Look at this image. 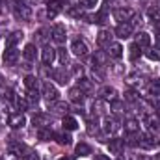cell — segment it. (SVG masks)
<instances>
[{
  "mask_svg": "<svg viewBox=\"0 0 160 160\" xmlns=\"http://www.w3.org/2000/svg\"><path fill=\"white\" fill-rule=\"evenodd\" d=\"M75 151H77V155H78V157H88V155H91V147H89L88 143H84V142H80Z\"/></svg>",
  "mask_w": 160,
  "mask_h": 160,
  "instance_id": "1f68e13d",
  "label": "cell"
},
{
  "mask_svg": "<svg viewBox=\"0 0 160 160\" xmlns=\"http://www.w3.org/2000/svg\"><path fill=\"white\" fill-rule=\"evenodd\" d=\"M114 17H116V21H119V22H128V21L134 17V9H132V8H118V9L114 11Z\"/></svg>",
  "mask_w": 160,
  "mask_h": 160,
  "instance_id": "277c9868",
  "label": "cell"
},
{
  "mask_svg": "<svg viewBox=\"0 0 160 160\" xmlns=\"http://www.w3.org/2000/svg\"><path fill=\"white\" fill-rule=\"evenodd\" d=\"M123 108H125V104H123V101H119V99H114L112 104H110V110H114V114H121Z\"/></svg>",
  "mask_w": 160,
  "mask_h": 160,
  "instance_id": "8d00e7d4",
  "label": "cell"
},
{
  "mask_svg": "<svg viewBox=\"0 0 160 160\" xmlns=\"http://www.w3.org/2000/svg\"><path fill=\"white\" fill-rule=\"evenodd\" d=\"M58 160H73V158H69V157H62V158H58Z\"/></svg>",
  "mask_w": 160,
  "mask_h": 160,
  "instance_id": "f5cc1de1",
  "label": "cell"
},
{
  "mask_svg": "<svg viewBox=\"0 0 160 160\" xmlns=\"http://www.w3.org/2000/svg\"><path fill=\"white\" fill-rule=\"evenodd\" d=\"M82 71H84V69H82V65H80V63H73V65H71V73H73L75 77H80V75H82Z\"/></svg>",
  "mask_w": 160,
  "mask_h": 160,
  "instance_id": "7dc6e473",
  "label": "cell"
},
{
  "mask_svg": "<svg viewBox=\"0 0 160 160\" xmlns=\"http://www.w3.org/2000/svg\"><path fill=\"white\" fill-rule=\"evenodd\" d=\"M26 99H28V102H30V104H38V101H39V95H38V91H28Z\"/></svg>",
  "mask_w": 160,
  "mask_h": 160,
  "instance_id": "7bdbcfd3",
  "label": "cell"
},
{
  "mask_svg": "<svg viewBox=\"0 0 160 160\" xmlns=\"http://www.w3.org/2000/svg\"><path fill=\"white\" fill-rule=\"evenodd\" d=\"M15 17L17 19H21V21H30L32 19V9H30V6H26L24 2L22 4H15Z\"/></svg>",
  "mask_w": 160,
  "mask_h": 160,
  "instance_id": "7a4b0ae2",
  "label": "cell"
},
{
  "mask_svg": "<svg viewBox=\"0 0 160 160\" xmlns=\"http://www.w3.org/2000/svg\"><path fill=\"white\" fill-rule=\"evenodd\" d=\"M106 52H108V56L119 60L121 56H123V47H121L119 43H114V41H112V43L108 45V50H106Z\"/></svg>",
  "mask_w": 160,
  "mask_h": 160,
  "instance_id": "44dd1931",
  "label": "cell"
},
{
  "mask_svg": "<svg viewBox=\"0 0 160 160\" xmlns=\"http://www.w3.org/2000/svg\"><path fill=\"white\" fill-rule=\"evenodd\" d=\"M19 62V50L13 47V48H8L6 52H4V63L6 65H15Z\"/></svg>",
  "mask_w": 160,
  "mask_h": 160,
  "instance_id": "5bb4252c",
  "label": "cell"
},
{
  "mask_svg": "<svg viewBox=\"0 0 160 160\" xmlns=\"http://www.w3.org/2000/svg\"><path fill=\"white\" fill-rule=\"evenodd\" d=\"M91 110H93V114H95V116L104 114V101H102V99L95 101V102H93V106H91Z\"/></svg>",
  "mask_w": 160,
  "mask_h": 160,
  "instance_id": "836d02e7",
  "label": "cell"
},
{
  "mask_svg": "<svg viewBox=\"0 0 160 160\" xmlns=\"http://www.w3.org/2000/svg\"><path fill=\"white\" fill-rule=\"evenodd\" d=\"M54 60H56V50H54L52 47H45L43 52H41V62H43V65H52Z\"/></svg>",
  "mask_w": 160,
  "mask_h": 160,
  "instance_id": "9c48e42d",
  "label": "cell"
},
{
  "mask_svg": "<svg viewBox=\"0 0 160 160\" xmlns=\"http://www.w3.org/2000/svg\"><path fill=\"white\" fill-rule=\"evenodd\" d=\"M38 138L43 140V142H48V140L54 138V132L50 130V127H41L39 130H38Z\"/></svg>",
  "mask_w": 160,
  "mask_h": 160,
  "instance_id": "4316f807",
  "label": "cell"
},
{
  "mask_svg": "<svg viewBox=\"0 0 160 160\" xmlns=\"http://www.w3.org/2000/svg\"><path fill=\"white\" fill-rule=\"evenodd\" d=\"M125 132H127V134H132V136L138 134V132H140V123L136 119H127L125 121Z\"/></svg>",
  "mask_w": 160,
  "mask_h": 160,
  "instance_id": "603a6c76",
  "label": "cell"
},
{
  "mask_svg": "<svg viewBox=\"0 0 160 160\" xmlns=\"http://www.w3.org/2000/svg\"><path fill=\"white\" fill-rule=\"evenodd\" d=\"M91 73H93V78H95V82H102V80H104L102 67H93V69H91Z\"/></svg>",
  "mask_w": 160,
  "mask_h": 160,
  "instance_id": "ab89813d",
  "label": "cell"
},
{
  "mask_svg": "<svg viewBox=\"0 0 160 160\" xmlns=\"http://www.w3.org/2000/svg\"><path fill=\"white\" fill-rule=\"evenodd\" d=\"M108 62V52L106 50H97L93 54V67H104Z\"/></svg>",
  "mask_w": 160,
  "mask_h": 160,
  "instance_id": "9a60e30c",
  "label": "cell"
},
{
  "mask_svg": "<svg viewBox=\"0 0 160 160\" xmlns=\"http://www.w3.org/2000/svg\"><path fill=\"white\" fill-rule=\"evenodd\" d=\"M102 128H104V132H106V134H114V132L119 128V121L116 119V118L106 116V118L102 119Z\"/></svg>",
  "mask_w": 160,
  "mask_h": 160,
  "instance_id": "ba28073f",
  "label": "cell"
},
{
  "mask_svg": "<svg viewBox=\"0 0 160 160\" xmlns=\"http://www.w3.org/2000/svg\"><path fill=\"white\" fill-rule=\"evenodd\" d=\"M52 110H54V112H58V114H67L69 104H67V102H63V101H54V102H52Z\"/></svg>",
  "mask_w": 160,
  "mask_h": 160,
  "instance_id": "f546056e",
  "label": "cell"
},
{
  "mask_svg": "<svg viewBox=\"0 0 160 160\" xmlns=\"http://www.w3.org/2000/svg\"><path fill=\"white\" fill-rule=\"evenodd\" d=\"M145 54L149 60H160V48H149Z\"/></svg>",
  "mask_w": 160,
  "mask_h": 160,
  "instance_id": "b9f144b4",
  "label": "cell"
},
{
  "mask_svg": "<svg viewBox=\"0 0 160 160\" xmlns=\"http://www.w3.org/2000/svg\"><path fill=\"white\" fill-rule=\"evenodd\" d=\"M54 138H56V142L60 143V145H71V134H69V130L67 132H60V134H54Z\"/></svg>",
  "mask_w": 160,
  "mask_h": 160,
  "instance_id": "f1b7e54d",
  "label": "cell"
},
{
  "mask_svg": "<svg viewBox=\"0 0 160 160\" xmlns=\"http://www.w3.org/2000/svg\"><path fill=\"white\" fill-rule=\"evenodd\" d=\"M138 145H140L142 149H151V147H155V138H153V134H151V132H142V134H140V140H138Z\"/></svg>",
  "mask_w": 160,
  "mask_h": 160,
  "instance_id": "30bf717a",
  "label": "cell"
},
{
  "mask_svg": "<svg viewBox=\"0 0 160 160\" xmlns=\"http://www.w3.org/2000/svg\"><path fill=\"white\" fill-rule=\"evenodd\" d=\"M97 128H99L97 116H95V119H93V118H89V119H88V132H89V134H95V132H97Z\"/></svg>",
  "mask_w": 160,
  "mask_h": 160,
  "instance_id": "74e56055",
  "label": "cell"
},
{
  "mask_svg": "<svg viewBox=\"0 0 160 160\" xmlns=\"http://www.w3.org/2000/svg\"><path fill=\"white\" fill-rule=\"evenodd\" d=\"M136 45L140 48H149L151 47V36L147 32H138L136 34Z\"/></svg>",
  "mask_w": 160,
  "mask_h": 160,
  "instance_id": "ac0fdd59",
  "label": "cell"
},
{
  "mask_svg": "<svg viewBox=\"0 0 160 160\" xmlns=\"http://www.w3.org/2000/svg\"><path fill=\"white\" fill-rule=\"evenodd\" d=\"M118 160H128L127 157H121V155H118Z\"/></svg>",
  "mask_w": 160,
  "mask_h": 160,
  "instance_id": "816d5d0a",
  "label": "cell"
},
{
  "mask_svg": "<svg viewBox=\"0 0 160 160\" xmlns=\"http://www.w3.org/2000/svg\"><path fill=\"white\" fill-rule=\"evenodd\" d=\"M50 38L56 41V43H63L65 38H67V32H65V26L63 24H54L52 26V30H50Z\"/></svg>",
  "mask_w": 160,
  "mask_h": 160,
  "instance_id": "5b68a950",
  "label": "cell"
},
{
  "mask_svg": "<svg viewBox=\"0 0 160 160\" xmlns=\"http://www.w3.org/2000/svg\"><path fill=\"white\" fill-rule=\"evenodd\" d=\"M69 99H71V102L82 106L84 101H86V93H84L80 88H73V89H69Z\"/></svg>",
  "mask_w": 160,
  "mask_h": 160,
  "instance_id": "8fae6325",
  "label": "cell"
},
{
  "mask_svg": "<svg viewBox=\"0 0 160 160\" xmlns=\"http://www.w3.org/2000/svg\"><path fill=\"white\" fill-rule=\"evenodd\" d=\"M22 160H39V155H38L36 151H32V149H28V151H26V155L22 157Z\"/></svg>",
  "mask_w": 160,
  "mask_h": 160,
  "instance_id": "ee69618b",
  "label": "cell"
},
{
  "mask_svg": "<svg viewBox=\"0 0 160 160\" xmlns=\"http://www.w3.org/2000/svg\"><path fill=\"white\" fill-rule=\"evenodd\" d=\"M143 123H145L151 130H158L160 128V119H158V116H155V114H145V116H143Z\"/></svg>",
  "mask_w": 160,
  "mask_h": 160,
  "instance_id": "ffe728a7",
  "label": "cell"
},
{
  "mask_svg": "<svg viewBox=\"0 0 160 160\" xmlns=\"http://www.w3.org/2000/svg\"><path fill=\"white\" fill-rule=\"evenodd\" d=\"M24 86H26V89H28V91H38V86H39V80L36 78L34 75H28V77L24 78Z\"/></svg>",
  "mask_w": 160,
  "mask_h": 160,
  "instance_id": "83f0119b",
  "label": "cell"
},
{
  "mask_svg": "<svg viewBox=\"0 0 160 160\" xmlns=\"http://www.w3.org/2000/svg\"><path fill=\"white\" fill-rule=\"evenodd\" d=\"M62 9H63V2L62 0H50L47 4V17L48 19H56Z\"/></svg>",
  "mask_w": 160,
  "mask_h": 160,
  "instance_id": "3957f363",
  "label": "cell"
},
{
  "mask_svg": "<svg viewBox=\"0 0 160 160\" xmlns=\"http://www.w3.org/2000/svg\"><path fill=\"white\" fill-rule=\"evenodd\" d=\"M0 86H2V75H0Z\"/></svg>",
  "mask_w": 160,
  "mask_h": 160,
  "instance_id": "11a10c76",
  "label": "cell"
},
{
  "mask_svg": "<svg viewBox=\"0 0 160 160\" xmlns=\"http://www.w3.org/2000/svg\"><path fill=\"white\" fill-rule=\"evenodd\" d=\"M97 43H99L101 47H108V45L112 43V32L106 30V28H102V30L97 34Z\"/></svg>",
  "mask_w": 160,
  "mask_h": 160,
  "instance_id": "e0dca14e",
  "label": "cell"
},
{
  "mask_svg": "<svg viewBox=\"0 0 160 160\" xmlns=\"http://www.w3.org/2000/svg\"><path fill=\"white\" fill-rule=\"evenodd\" d=\"M8 125H9L11 128H22V127L26 125V118H24L22 114H11V116L8 118Z\"/></svg>",
  "mask_w": 160,
  "mask_h": 160,
  "instance_id": "7c38bea8",
  "label": "cell"
},
{
  "mask_svg": "<svg viewBox=\"0 0 160 160\" xmlns=\"http://www.w3.org/2000/svg\"><path fill=\"white\" fill-rule=\"evenodd\" d=\"M93 19H95V24H104V22L108 21V13H106V9H101L99 13H95Z\"/></svg>",
  "mask_w": 160,
  "mask_h": 160,
  "instance_id": "d6a6232c",
  "label": "cell"
},
{
  "mask_svg": "<svg viewBox=\"0 0 160 160\" xmlns=\"http://www.w3.org/2000/svg\"><path fill=\"white\" fill-rule=\"evenodd\" d=\"M108 149H110L112 155H121V151L125 149V142L119 140V138H114V140L108 142Z\"/></svg>",
  "mask_w": 160,
  "mask_h": 160,
  "instance_id": "d6986e66",
  "label": "cell"
},
{
  "mask_svg": "<svg viewBox=\"0 0 160 160\" xmlns=\"http://www.w3.org/2000/svg\"><path fill=\"white\" fill-rule=\"evenodd\" d=\"M125 99H127L128 102H136V101H138V95H136V91H132V89H128V91L125 93Z\"/></svg>",
  "mask_w": 160,
  "mask_h": 160,
  "instance_id": "f6af8a7d",
  "label": "cell"
},
{
  "mask_svg": "<svg viewBox=\"0 0 160 160\" xmlns=\"http://www.w3.org/2000/svg\"><path fill=\"white\" fill-rule=\"evenodd\" d=\"M32 123H34V127L41 128V127H48L50 119H48V116H47V114H36V116L32 118Z\"/></svg>",
  "mask_w": 160,
  "mask_h": 160,
  "instance_id": "cb8c5ba5",
  "label": "cell"
},
{
  "mask_svg": "<svg viewBox=\"0 0 160 160\" xmlns=\"http://www.w3.org/2000/svg\"><path fill=\"white\" fill-rule=\"evenodd\" d=\"M36 36H38V39H36V41H38V43H43V45H45V43H47V39H48V36H47V30H39Z\"/></svg>",
  "mask_w": 160,
  "mask_h": 160,
  "instance_id": "bcb514c9",
  "label": "cell"
},
{
  "mask_svg": "<svg viewBox=\"0 0 160 160\" xmlns=\"http://www.w3.org/2000/svg\"><path fill=\"white\" fill-rule=\"evenodd\" d=\"M149 17L155 21V22H160V8H149Z\"/></svg>",
  "mask_w": 160,
  "mask_h": 160,
  "instance_id": "60d3db41",
  "label": "cell"
},
{
  "mask_svg": "<svg viewBox=\"0 0 160 160\" xmlns=\"http://www.w3.org/2000/svg\"><path fill=\"white\" fill-rule=\"evenodd\" d=\"M0 160H4V158H0Z\"/></svg>",
  "mask_w": 160,
  "mask_h": 160,
  "instance_id": "680465c9",
  "label": "cell"
},
{
  "mask_svg": "<svg viewBox=\"0 0 160 160\" xmlns=\"http://www.w3.org/2000/svg\"><path fill=\"white\" fill-rule=\"evenodd\" d=\"M158 145H160V140H158Z\"/></svg>",
  "mask_w": 160,
  "mask_h": 160,
  "instance_id": "6f0895ef",
  "label": "cell"
},
{
  "mask_svg": "<svg viewBox=\"0 0 160 160\" xmlns=\"http://www.w3.org/2000/svg\"><path fill=\"white\" fill-rule=\"evenodd\" d=\"M24 38V34L21 32V30H15V32H11L8 38H6V48H13L19 41Z\"/></svg>",
  "mask_w": 160,
  "mask_h": 160,
  "instance_id": "2e32d148",
  "label": "cell"
},
{
  "mask_svg": "<svg viewBox=\"0 0 160 160\" xmlns=\"http://www.w3.org/2000/svg\"><path fill=\"white\" fill-rule=\"evenodd\" d=\"M62 125H63V130H77L78 128V123H77V119L73 116H65Z\"/></svg>",
  "mask_w": 160,
  "mask_h": 160,
  "instance_id": "484cf974",
  "label": "cell"
},
{
  "mask_svg": "<svg viewBox=\"0 0 160 160\" xmlns=\"http://www.w3.org/2000/svg\"><path fill=\"white\" fill-rule=\"evenodd\" d=\"M140 54H142V52H140V47H138L136 43H134V45H130V48H128V56H130V60H132V62H136V60L140 58Z\"/></svg>",
  "mask_w": 160,
  "mask_h": 160,
  "instance_id": "e575fe53",
  "label": "cell"
},
{
  "mask_svg": "<svg viewBox=\"0 0 160 160\" xmlns=\"http://www.w3.org/2000/svg\"><path fill=\"white\" fill-rule=\"evenodd\" d=\"M77 88H80L84 93H89L91 89H93V82L89 78H78V86Z\"/></svg>",
  "mask_w": 160,
  "mask_h": 160,
  "instance_id": "4dcf8cb0",
  "label": "cell"
},
{
  "mask_svg": "<svg viewBox=\"0 0 160 160\" xmlns=\"http://www.w3.org/2000/svg\"><path fill=\"white\" fill-rule=\"evenodd\" d=\"M155 39H157V45L160 47V26H158V32L155 34Z\"/></svg>",
  "mask_w": 160,
  "mask_h": 160,
  "instance_id": "f907efd6",
  "label": "cell"
},
{
  "mask_svg": "<svg viewBox=\"0 0 160 160\" xmlns=\"http://www.w3.org/2000/svg\"><path fill=\"white\" fill-rule=\"evenodd\" d=\"M132 30H134V26H132L130 22H119L118 28H116V36H118L119 39H127V38L132 36Z\"/></svg>",
  "mask_w": 160,
  "mask_h": 160,
  "instance_id": "52a82bcc",
  "label": "cell"
},
{
  "mask_svg": "<svg viewBox=\"0 0 160 160\" xmlns=\"http://www.w3.org/2000/svg\"><path fill=\"white\" fill-rule=\"evenodd\" d=\"M34 2H41V0H34Z\"/></svg>",
  "mask_w": 160,
  "mask_h": 160,
  "instance_id": "9f6ffc18",
  "label": "cell"
},
{
  "mask_svg": "<svg viewBox=\"0 0 160 160\" xmlns=\"http://www.w3.org/2000/svg\"><path fill=\"white\" fill-rule=\"evenodd\" d=\"M56 56H58V62H60L62 65H65V63L69 62V56H67V50H65V48H58V50H56Z\"/></svg>",
  "mask_w": 160,
  "mask_h": 160,
  "instance_id": "d590c367",
  "label": "cell"
},
{
  "mask_svg": "<svg viewBox=\"0 0 160 160\" xmlns=\"http://www.w3.org/2000/svg\"><path fill=\"white\" fill-rule=\"evenodd\" d=\"M99 97L102 101H114V99H118V91L112 86H102L101 91H99Z\"/></svg>",
  "mask_w": 160,
  "mask_h": 160,
  "instance_id": "4fadbf2b",
  "label": "cell"
},
{
  "mask_svg": "<svg viewBox=\"0 0 160 160\" xmlns=\"http://www.w3.org/2000/svg\"><path fill=\"white\" fill-rule=\"evenodd\" d=\"M41 93H43V97L48 101V102H54V101H58V88L54 86V84H50L48 80H45L43 84H41Z\"/></svg>",
  "mask_w": 160,
  "mask_h": 160,
  "instance_id": "6da1fadb",
  "label": "cell"
},
{
  "mask_svg": "<svg viewBox=\"0 0 160 160\" xmlns=\"http://www.w3.org/2000/svg\"><path fill=\"white\" fill-rule=\"evenodd\" d=\"M99 0H82V6L84 8H95Z\"/></svg>",
  "mask_w": 160,
  "mask_h": 160,
  "instance_id": "c3c4849f",
  "label": "cell"
},
{
  "mask_svg": "<svg viewBox=\"0 0 160 160\" xmlns=\"http://www.w3.org/2000/svg\"><path fill=\"white\" fill-rule=\"evenodd\" d=\"M155 160H160V153H158V155H157V157H155Z\"/></svg>",
  "mask_w": 160,
  "mask_h": 160,
  "instance_id": "db71d44e",
  "label": "cell"
},
{
  "mask_svg": "<svg viewBox=\"0 0 160 160\" xmlns=\"http://www.w3.org/2000/svg\"><path fill=\"white\" fill-rule=\"evenodd\" d=\"M67 13H69L71 17H77V19L84 17V11H82V8H80V6H73V8H67Z\"/></svg>",
  "mask_w": 160,
  "mask_h": 160,
  "instance_id": "f35d334b",
  "label": "cell"
},
{
  "mask_svg": "<svg viewBox=\"0 0 160 160\" xmlns=\"http://www.w3.org/2000/svg\"><path fill=\"white\" fill-rule=\"evenodd\" d=\"M71 50H73L77 56H80V58L88 56V52H89L86 41H82V39H73V43H71Z\"/></svg>",
  "mask_w": 160,
  "mask_h": 160,
  "instance_id": "8992f818",
  "label": "cell"
},
{
  "mask_svg": "<svg viewBox=\"0 0 160 160\" xmlns=\"http://www.w3.org/2000/svg\"><path fill=\"white\" fill-rule=\"evenodd\" d=\"M52 77H54V80H56L60 86H65V84L69 82V75L65 73V69H56V71H52Z\"/></svg>",
  "mask_w": 160,
  "mask_h": 160,
  "instance_id": "7402d4cb",
  "label": "cell"
},
{
  "mask_svg": "<svg viewBox=\"0 0 160 160\" xmlns=\"http://www.w3.org/2000/svg\"><path fill=\"white\" fill-rule=\"evenodd\" d=\"M22 54H24V58H26L28 62H34V60H36V54H38V48H36V45H34V43H28V45L24 47Z\"/></svg>",
  "mask_w": 160,
  "mask_h": 160,
  "instance_id": "d4e9b609",
  "label": "cell"
},
{
  "mask_svg": "<svg viewBox=\"0 0 160 160\" xmlns=\"http://www.w3.org/2000/svg\"><path fill=\"white\" fill-rule=\"evenodd\" d=\"M93 158H95V160H110L106 155H101V153H95V155H93Z\"/></svg>",
  "mask_w": 160,
  "mask_h": 160,
  "instance_id": "681fc988",
  "label": "cell"
}]
</instances>
